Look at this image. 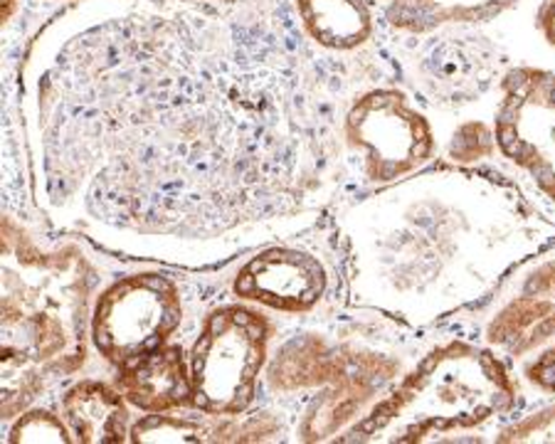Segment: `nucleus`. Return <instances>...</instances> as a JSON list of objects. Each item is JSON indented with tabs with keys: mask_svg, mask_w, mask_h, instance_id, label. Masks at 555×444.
I'll use <instances>...</instances> for the list:
<instances>
[{
	"mask_svg": "<svg viewBox=\"0 0 555 444\" xmlns=\"http://www.w3.org/2000/svg\"><path fill=\"white\" fill-rule=\"evenodd\" d=\"M516 383L494 351L452 341L425 355L341 442H429L504 417L516 407Z\"/></svg>",
	"mask_w": 555,
	"mask_h": 444,
	"instance_id": "obj_1",
	"label": "nucleus"
},
{
	"mask_svg": "<svg viewBox=\"0 0 555 444\" xmlns=\"http://www.w3.org/2000/svg\"><path fill=\"white\" fill-rule=\"evenodd\" d=\"M270 324L249 309L225 306L208 318L193 349V403L210 415L247 410L257 393Z\"/></svg>",
	"mask_w": 555,
	"mask_h": 444,
	"instance_id": "obj_2",
	"label": "nucleus"
},
{
	"mask_svg": "<svg viewBox=\"0 0 555 444\" xmlns=\"http://www.w3.org/2000/svg\"><path fill=\"white\" fill-rule=\"evenodd\" d=\"M396 373V363L371 353H324L304 351L299 341L284 351L282 366L272 370L274 388H324L321 400L304 417L299 438L307 442L328 440L363 410V405L388 383Z\"/></svg>",
	"mask_w": 555,
	"mask_h": 444,
	"instance_id": "obj_3",
	"label": "nucleus"
},
{
	"mask_svg": "<svg viewBox=\"0 0 555 444\" xmlns=\"http://www.w3.org/2000/svg\"><path fill=\"white\" fill-rule=\"evenodd\" d=\"M344 133L363 158L371 181L388 183L413 173L435 154L433 127L405 92L375 87L353 100Z\"/></svg>",
	"mask_w": 555,
	"mask_h": 444,
	"instance_id": "obj_4",
	"label": "nucleus"
},
{
	"mask_svg": "<svg viewBox=\"0 0 555 444\" xmlns=\"http://www.w3.org/2000/svg\"><path fill=\"white\" fill-rule=\"evenodd\" d=\"M494 141L555 210V73L514 67L501 79Z\"/></svg>",
	"mask_w": 555,
	"mask_h": 444,
	"instance_id": "obj_5",
	"label": "nucleus"
},
{
	"mask_svg": "<svg viewBox=\"0 0 555 444\" xmlns=\"http://www.w3.org/2000/svg\"><path fill=\"white\" fill-rule=\"evenodd\" d=\"M181 324V299L171 279L139 274L116 282L94 314V343L106 361L127 363L160 349Z\"/></svg>",
	"mask_w": 555,
	"mask_h": 444,
	"instance_id": "obj_6",
	"label": "nucleus"
},
{
	"mask_svg": "<svg viewBox=\"0 0 555 444\" xmlns=\"http://www.w3.org/2000/svg\"><path fill=\"white\" fill-rule=\"evenodd\" d=\"M555 336V260L535 266L487 326L496 351L524 358Z\"/></svg>",
	"mask_w": 555,
	"mask_h": 444,
	"instance_id": "obj_7",
	"label": "nucleus"
},
{
	"mask_svg": "<svg viewBox=\"0 0 555 444\" xmlns=\"http://www.w3.org/2000/svg\"><path fill=\"white\" fill-rule=\"evenodd\" d=\"M237 295L280 311H309L326 289V272L317 257L297 250H270L240 272Z\"/></svg>",
	"mask_w": 555,
	"mask_h": 444,
	"instance_id": "obj_8",
	"label": "nucleus"
},
{
	"mask_svg": "<svg viewBox=\"0 0 555 444\" xmlns=\"http://www.w3.org/2000/svg\"><path fill=\"white\" fill-rule=\"evenodd\" d=\"M119 393L146 413H166L185 405L193 395V380L185 376L181 345H160L121 366Z\"/></svg>",
	"mask_w": 555,
	"mask_h": 444,
	"instance_id": "obj_9",
	"label": "nucleus"
},
{
	"mask_svg": "<svg viewBox=\"0 0 555 444\" xmlns=\"http://www.w3.org/2000/svg\"><path fill=\"white\" fill-rule=\"evenodd\" d=\"M304 32L331 52H351L373 38V11L365 0H297Z\"/></svg>",
	"mask_w": 555,
	"mask_h": 444,
	"instance_id": "obj_10",
	"label": "nucleus"
},
{
	"mask_svg": "<svg viewBox=\"0 0 555 444\" xmlns=\"http://www.w3.org/2000/svg\"><path fill=\"white\" fill-rule=\"evenodd\" d=\"M62 413L69 425L72 434L79 442L89 444H112L127 438V407H124L121 393L109 386L87 380L72 388L62 400Z\"/></svg>",
	"mask_w": 555,
	"mask_h": 444,
	"instance_id": "obj_11",
	"label": "nucleus"
},
{
	"mask_svg": "<svg viewBox=\"0 0 555 444\" xmlns=\"http://www.w3.org/2000/svg\"><path fill=\"white\" fill-rule=\"evenodd\" d=\"M518 0H392L385 17L392 28L425 35L450 25H479L496 21Z\"/></svg>",
	"mask_w": 555,
	"mask_h": 444,
	"instance_id": "obj_12",
	"label": "nucleus"
},
{
	"mask_svg": "<svg viewBox=\"0 0 555 444\" xmlns=\"http://www.w3.org/2000/svg\"><path fill=\"white\" fill-rule=\"evenodd\" d=\"M208 430L201 422L176 415H149L133 428V442H201Z\"/></svg>",
	"mask_w": 555,
	"mask_h": 444,
	"instance_id": "obj_13",
	"label": "nucleus"
},
{
	"mask_svg": "<svg viewBox=\"0 0 555 444\" xmlns=\"http://www.w3.org/2000/svg\"><path fill=\"white\" fill-rule=\"evenodd\" d=\"M11 442H69L65 425L50 413H28L15 425Z\"/></svg>",
	"mask_w": 555,
	"mask_h": 444,
	"instance_id": "obj_14",
	"label": "nucleus"
},
{
	"mask_svg": "<svg viewBox=\"0 0 555 444\" xmlns=\"http://www.w3.org/2000/svg\"><path fill=\"white\" fill-rule=\"evenodd\" d=\"M499 442H555V405L524 417L501 434Z\"/></svg>",
	"mask_w": 555,
	"mask_h": 444,
	"instance_id": "obj_15",
	"label": "nucleus"
},
{
	"mask_svg": "<svg viewBox=\"0 0 555 444\" xmlns=\"http://www.w3.org/2000/svg\"><path fill=\"white\" fill-rule=\"evenodd\" d=\"M494 144L496 141L491 139V133L485 123L472 121V123H464V127L454 133L452 154L456 158H481L491 154Z\"/></svg>",
	"mask_w": 555,
	"mask_h": 444,
	"instance_id": "obj_16",
	"label": "nucleus"
},
{
	"mask_svg": "<svg viewBox=\"0 0 555 444\" xmlns=\"http://www.w3.org/2000/svg\"><path fill=\"white\" fill-rule=\"evenodd\" d=\"M526 378L543 393L555 395V343L526 368Z\"/></svg>",
	"mask_w": 555,
	"mask_h": 444,
	"instance_id": "obj_17",
	"label": "nucleus"
},
{
	"mask_svg": "<svg viewBox=\"0 0 555 444\" xmlns=\"http://www.w3.org/2000/svg\"><path fill=\"white\" fill-rule=\"evenodd\" d=\"M535 28L541 30L543 40L555 50V0H543L535 13Z\"/></svg>",
	"mask_w": 555,
	"mask_h": 444,
	"instance_id": "obj_18",
	"label": "nucleus"
}]
</instances>
